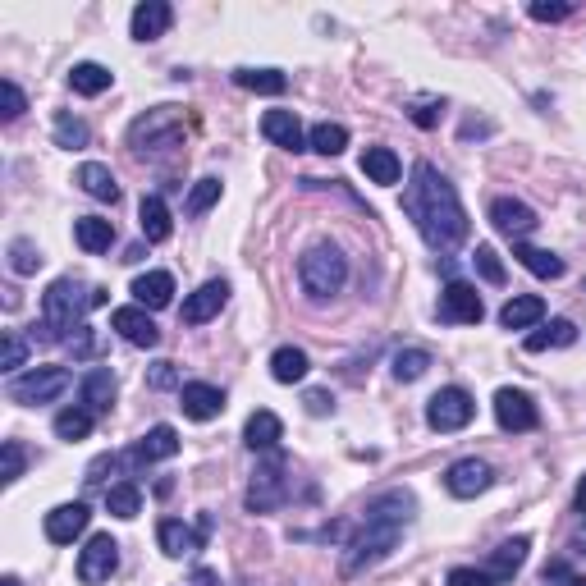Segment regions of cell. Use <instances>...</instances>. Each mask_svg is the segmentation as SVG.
I'll return each instance as SVG.
<instances>
[{
    "label": "cell",
    "mask_w": 586,
    "mask_h": 586,
    "mask_svg": "<svg viewBox=\"0 0 586 586\" xmlns=\"http://www.w3.org/2000/svg\"><path fill=\"white\" fill-rule=\"evenodd\" d=\"M138 225H142V239L147 243H165L174 234V220H170V207L161 197H142L138 207Z\"/></svg>",
    "instance_id": "cell-29"
},
{
    "label": "cell",
    "mask_w": 586,
    "mask_h": 586,
    "mask_svg": "<svg viewBox=\"0 0 586 586\" xmlns=\"http://www.w3.org/2000/svg\"><path fill=\"white\" fill-rule=\"evenodd\" d=\"M513 257H518V266L532 271L536 280H559V275H564V261L545 248H532V243H513Z\"/></svg>",
    "instance_id": "cell-31"
},
{
    "label": "cell",
    "mask_w": 586,
    "mask_h": 586,
    "mask_svg": "<svg viewBox=\"0 0 586 586\" xmlns=\"http://www.w3.org/2000/svg\"><path fill=\"white\" fill-rule=\"evenodd\" d=\"M55 142H60L65 152H83L87 142H92V129H87L83 120H74L69 110H60V115H55Z\"/></svg>",
    "instance_id": "cell-39"
},
{
    "label": "cell",
    "mask_w": 586,
    "mask_h": 586,
    "mask_svg": "<svg viewBox=\"0 0 586 586\" xmlns=\"http://www.w3.org/2000/svg\"><path fill=\"white\" fill-rule=\"evenodd\" d=\"M179 110L174 106H161V110H147V115H138L129 129V142H133V152L142 156H156L165 152V147H174L179 142Z\"/></svg>",
    "instance_id": "cell-5"
},
{
    "label": "cell",
    "mask_w": 586,
    "mask_h": 586,
    "mask_svg": "<svg viewBox=\"0 0 586 586\" xmlns=\"http://www.w3.org/2000/svg\"><path fill=\"white\" fill-rule=\"evenodd\" d=\"M225 298H229V284L225 280H207L197 293H188L184 298V326H207L211 316H220V307H225Z\"/></svg>",
    "instance_id": "cell-16"
},
{
    "label": "cell",
    "mask_w": 586,
    "mask_h": 586,
    "mask_svg": "<svg viewBox=\"0 0 586 586\" xmlns=\"http://www.w3.org/2000/svg\"><path fill=\"white\" fill-rule=\"evenodd\" d=\"M261 133H266L275 147H284V152H303L307 147V133L293 110H266V115H261Z\"/></svg>",
    "instance_id": "cell-18"
},
{
    "label": "cell",
    "mask_w": 586,
    "mask_h": 586,
    "mask_svg": "<svg viewBox=\"0 0 586 586\" xmlns=\"http://www.w3.org/2000/svg\"><path fill=\"white\" fill-rule=\"evenodd\" d=\"M495 422H500L504 431L522 435V431H536L541 413H536L532 394H522V390H500V394H495Z\"/></svg>",
    "instance_id": "cell-14"
},
{
    "label": "cell",
    "mask_w": 586,
    "mask_h": 586,
    "mask_svg": "<svg viewBox=\"0 0 586 586\" xmlns=\"http://www.w3.org/2000/svg\"><path fill=\"white\" fill-rule=\"evenodd\" d=\"M403 527H394V522H367L362 527V536H353L348 541V554H344V573H362V568L380 564V559H390L394 545H399Z\"/></svg>",
    "instance_id": "cell-4"
},
{
    "label": "cell",
    "mask_w": 586,
    "mask_h": 586,
    "mask_svg": "<svg viewBox=\"0 0 586 586\" xmlns=\"http://www.w3.org/2000/svg\"><path fill=\"white\" fill-rule=\"evenodd\" d=\"M527 550H532V541H527V536H513V541L495 545V550H490V564H486V573L495 577V582H504V577H513L522 564H527Z\"/></svg>",
    "instance_id": "cell-28"
},
{
    "label": "cell",
    "mask_w": 586,
    "mask_h": 586,
    "mask_svg": "<svg viewBox=\"0 0 586 586\" xmlns=\"http://www.w3.org/2000/svg\"><path fill=\"white\" fill-rule=\"evenodd\" d=\"M307 147H312V152H321V156H339L348 147V129L344 124H316L312 133H307Z\"/></svg>",
    "instance_id": "cell-40"
},
{
    "label": "cell",
    "mask_w": 586,
    "mask_h": 586,
    "mask_svg": "<svg viewBox=\"0 0 586 586\" xmlns=\"http://www.w3.org/2000/svg\"><path fill=\"white\" fill-rule=\"evenodd\" d=\"M568 586H586V577H573V582H568Z\"/></svg>",
    "instance_id": "cell-57"
},
{
    "label": "cell",
    "mask_w": 586,
    "mask_h": 586,
    "mask_svg": "<svg viewBox=\"0 0 586 586\" xmlns=\"http://www.w3.org/2000/svg\"><path fill=\"white\" fill-rule=\"evenodd\" d=\"M92 422H97V417L87 413V408H65V413L55 417V435L74 445V440H87V435H92Z\"/></svg>",
    "instance_id": "cell-41"
},
{
    "label": "cell",
    "mask_w": 586,
    "mask_h": 586,
    "mask_svg": "<svg viewBox=\"0 0 586 586\" xmlns=\"http://www.w3.org/2000/svg\"><path fill=\"white\" fill-rule=\"evenodd\" d=\"M472 417H477V403H472V394H467L463 385H445V390L431 394V403H426V422L440 435L463 431Z\"/></svg>",
    "instance_id": "cell-7"
},
{
    "label": "cell",
    "mask_w": 586,
    "mask_h": 586,
    "mask_svg": "<svg viewBox=\"0 0 586 586\" xmlns=\"http://www.w3.org/2000/svg\"><path fill=\"white\" fill-rule=\"evenodd\" d=\"M435 120H440V101H417V106H413V124L431 129Z\"/></svg>",
    "instance_id": "cell-53"
},
{
    "label": "cell",
    "mask_w": 586,
    "mask_h": 586,
    "mask_svg": "<svg viewBox=\"0 0 586 586\" xmlns=\"http://www.w3.org/2000/svg\"><path fill=\"white\" fill-rule=\"evenodd\" d=\"M0 586H23V582H19V577H5V582H0Z\"/></svg>",
    "instance_id": "cell-56"
},
{
    "label": "cell",
    "mask_w": 586,
    "mask_h": 586,
    "mask_svg": "<svg viewBox=\"0 0 586 586\" xmlns=\"http://www.w3.org/2000/svg\"><path fill=\"white\" fill-rule=\"evenodd\" d=\"M307 371H312V362H307L303 348L284 344V348H275V353H271V376L280 380V385H293V380H303Z\"/></svg>",
    "instance_id": "cell-34"
},
{
    "label": "cell",
    "mask_w": 586,
    "mask_h": 586,
    "mask_svg": "<svg viewBox=\"0 0 586 586\" xmlns=\"http://www.w3.org/2000/svg\"><path fill=\"white\" fill-rule=\"evenodd\" d=\"M449 586H495V577L477 573V568H454V573H449Z\"/></svg>",
    "instance_id": "cell-52"
},
{
    "label": "cell",
    "mask_w": 586,
    "mask_h": 586,
    "mask_svg": "<svg viewBox=\"0 0 586 586\" xmlns=\"http://www.w3.org/2000/svg\"><path fill=\"white\" fill-rule=\"evenodd\" d=\"M110 330H120V339H129L133 348H156L161 344V330H156V321H152V312L147 307H115L110 312Z\"/></svg>",
    "instance_id": "cell-13"
},
{
    "label": "cell",
    "mask_w": 586,
    "mask_h": 586,
    "mask_svg": "<svg viewBox=\"0 0 586 586\" xmlns=\"http://www.w3.org/2000/svg\"><path fill=\"white\" fill-rule=\"evenodd\" d=\"M179 408L193 422H211V417L225 413V394L216 385H207V380H193V385H179Z\"/></svg>",
    "instance_id": "cell-17"
},
{
    "label": "cell",
    "mask_w": 586,
    "mask_h": 586,
    "mask_svg": "<svg viewBox=\"0 0 586 586\" xmlns=\"http://www.w3.org/2000/svg\"><path fill=\"white\" fill-rule=\"evenodd\" d=\"M303 403H307V413H312V417L335 413V394H330V390H307Z\"/></svg>",
    "instance_id": "cell-50"
},
{
    "label": "cell",
    "mask_w": 586,
    "mask_h": 586,
    "mask_svg": "<svg viewBox=\"0 0 586 586\" xmlns=\"http://www.w3.org/2000/svg\"><path fill=\"white\" fill-rule=\"evenodd\" d=\"M115 568H120V545H115V536L110 532L92 536V541L78 550V582H87V586L110 582Z\"/></svg>",
    "instance_id": "cell-9"
},
{
    "label": "cell",
    "mask_w": 586,
    "mask_h": 586,
    "mask_svg": "<svg viewBox=\"0 0 586 586\" xmlns=\"http://www.w3.org/2000/svg\"><path fill=\"white\" fill-rule=\"evenodd\" d=\"M284 440V422L271 413V408H261V413L248 417V426H243V445L257 454V449H275Z\"/></svg>",
    "instance_id": "cell-27"
},
{
    "label": "cell",
    "mask_w": 586,
    "mask_h": 586,
    "mask_svg": "<svg viewBox=\"0 0 586 586\" xmlns=\"http://www.w3.org/2000/svg\"><path fill=\"white\" fill-rule=\"evenodd\" d=\"M147 385H152V390H174V385H179L174 362H152V367H147Z\"/></svg>",
    "instance_id": "cell-49"
},
{
    "label": "cell",
    "mask_w": 586,
    "mask_h": 586,
    "mask_svg": "<svg viewBox=\"0 0 586 586\" xmlns=\"http://www.w3.org/2000/svg\"><path fill=\"white\" fill-rule=\"evenodd\" d=\"M37 266H42V248H37L33 239H14L10 243V271L14 275H37Z\"/></svg>",
    "instance_id": "cell-43"
},
{
    "label": "cell",
    "mask_w": 586,
    "mask_h": 586,
    "mask_svg": "<svg viewBox=\"0 0 586 586\" xmlns=\"http://www.w3.org/2000/svg\"><path fill=\"white\" fill-rule=\"evenodd\" d=\"M417 513V500L408 490H385L367 504V522H394V527H408Z\"/></svg>",
    "instance_id": "cell-20"
},
{
    "label": "cell",
    "mask_w": 586,
    "mask_h": 586,
    "mask_svg": "<svg viewBox=\"0 0 586 586\" xmlns=\"http://www.w3.org/2000/svg\"><path fill=\"white\" fill-rule=\"evenodd\" d=\"M445 486L454 500H477V495H486L495 486V467L481 463V458H458L445 472Z\"/></svg>",
    "instance_id": "cell-11"
},
{
    "label": "cell",
    "mask_w": 586,
    "mask_h": 586,
    "mask_svg": "<svg viewBox=\"0 0 586 586\" xmlns=\"http://www.w3.org/2000/svg\"><path fill=\"white\" fill-rule=\"evenodd\" d=\"M234 83L248 87V92H261V97H280L289 87V78L280 69H234Z\"/></svg>",
    "instance_id": "cell-37"
},
{
    "label": "cell",
    "mask_w": 586,
    "mask_h": 586,
    "mask_svg": "<svg viewBox=\"0 0 586 586\" xmlns=\"http://www.w3.org/2000/svg\"><path fill=\"white\" fill-rule=\"evenodd\" d=\"M298 280H303L307 298L326 303L348 284V257L335 248V243H312V248L298 257Z\"/></svg>",
    "instance_id": "cell-3"
},
{
    "label": "cell",
    "mask_w": 586,
    "mask_h": 586,
    "mask_svg": "<svg viewBox=\"0 0 586 586\" xmlns=\"http://www.w3.org/2000/svg\"><path fill=\"white\" fill-rule=\"evenodd\" d=\"M362 174H367L371 184H399V174H403V165H399V156L390 152V147H367L362 152Z\"/></svg>",
    "instance_id": "cell-32"
},
{
    "label": "cell",
    "mask_w": 586,
    "mask_h": 586,
    "mask_svg": "<svg viewBox=\"0 0 586 586\" xmlns=\"http://www.w3.org/2000/svg\"><path fill=\"white\" fill-rule=\"evenodd\" d=\"M23 110H28V101H23L19 83H10V78H5V83H0V120L14 124V120L23 115Z\"/></svg>",
    "instance_id": "cell-47"
},
{
    "label": "cell",
    "mask_w": 586,
    "mask_h": 586,
    "mask_svg": "<svg viewBox=\"0 0 586 586\" xmlns=\"http://www.w3.org/2000/svg\"><path fill=\"white\" fill-rule=\"evenodd\" d=\"M106 513H110V518H120V522L138 518V513H142V490L133 486V481L106 486Z\"/></svg>",
    "instance_id": "cell-35"
},
{
    "label": "cell",
    "mask_w": 586,
    "mask_h": 586,
    "mask_svg": "<svg viewBox=\"0 0 586 586\" xmlns=\"http://www.w3.org/2000/svg\"><path fill=\"white\" fill-rule=\"evenodd\" d=\"M403 211H408V220L422 229V239L431 243L435 252H449V248H458V243H467V229H472L467 225V211H463V202H458L454 184H449L431 161L413 165V184L403 193Z\"/></svg>",
    "instance_id": "cell-1"
},
{
    "label": "cell",
    "mask_w": 586,
    "mask_h": 586,
    "mask_svg": "<svg viewBox=\"0 0 586 586\" xmlns=\"http://www.w3.org/2000/svg\"><path fill=\"white\" fill-rule=\"evenodd\" d=\"M110 467H115V458H110V454H101L97 463L87 467V486H101V481H106V472H110Z\"/></svg>",
    "instance_id": "cell-54"
},
{
    "label": "cell",
    "mask_w": 586,
    "mask_h": 586,
    "mask_svg": "<svg viewBox=\"0 0 586 586\" xmlns=\"http://www.w3.org/2000/svg\"><path fill=\"white\" fill-rule=\"evenodd\" d=\"M28 367V339L19 330H5V348H0V371H19Z\"/></svg>",
    "instance_id": "cell-45"
},
{
    "label": "cell",
    "mask_w": 586,
    "mask_h": 586,
    "mask_svg": "<svg viewBox=\"0 0 586 586\" xmlns=\"http://www.w3.org/2000/svg\"><path fill=\"white\" fill-rule=\"evenodd\" d=\"M110 83H115V74L106 65H97V60H83V65L69 69V87H74L78 97H101Z\"/></svg>",
    "instance_id": "cell-33"
},
{
    "label": "cell",
    "mask_w": 586,
    "mask_h": 586,
    "mask_svg": "<svg viewBox=\"0 0 586 586\" xmlns=\"http://www.w3.org/2000/svg\"><path fill=\"white\" fill-rule=\"evenodd\" d=\"M207 527H211L207 518L197 522V527H188V522H179V518H165V522H161V532H156V536H161V550L170 554V559H184V554H193L197 545H202Z\"/></svg>",
    "instance_id": "cell-19"
},
{
    "label": "cell",
    "mask_w": 586,
    "mask_h": 586,
    "mask_svg": "<svg viewBox=\"0 0 586 586\" xmlns=\"http://www.w3.org/2000/svg\"><path fill=\"white\" fill-rule=\"evenodd\" d=\"M472 261H477V275L486 284H504L509 275H504V261H500V252L490 248V243H477V252H472Z\"/></svg>",
    "instance_id": "cell-44"
},
{
    "label": "cell",
    "mask_w": 586,
    "mask_h": 586,
    "mask_svg": "<svg viewBox=\"0 0 586 586\" xmlns=\"http://www.w3.org/2000/svg\"><path fill=\"white\" fill-rule=\"evenodd\" d=\"M133 303L138 307H147V312H161V307H170V298H174V275L170 271H147V275H138L133 280Z\"/></svg>",
    "instance_id": "cell-21"
},
{
    "label": "cell",
    "mask_w": 586,
    "mask_h": 586,
    "mask_svg": "<svg viewBox=\"0 0 586 586\" xmlns=\"http://www.w3.org/2000/svg\"><path fill=\"white\" fill-rule=\"evenodd\" d=\"M69 390V371L65 367H33L28 376L10 380V399L23 403V408H42V403H55Z\"/></svg>",
    "instance_id": "cell-6"
},
{
    "label": "cell",
    "mask_w": 586,
    "mask_h": 586,
    "mask_svg": "<svg viewBox=\"0 0 586 586\" xmlns=\"http://www.w3.org/2000/svg\"><path fill=\"white\" fill-rule=\"evenodd\" d=\"M541 316H545V298L518 293V298H509V303L500 307V326L504 330H532V326H541Z\"/></svg>",
    "instance_id": "cell-24"
},
{
    "label": "cell",
    "mask_w": 586,
    "mask_h": 586,
    "mask_svg": "<svg viewBox=\"0 0 586 586\" xmlns=\"http://www.w3.org/2000/svg\"><path fill=\"white\" fill-rule=\"evenodd\" d=\"M390 371H394V380H403V385H413V380H422L426 371H431V353L426 348H399L390 358Z\"/></svg>",
    "instance_id": "cell-36"
},
{
    "label": "cell",
    "mask_w": 586,
    "mask_h": 586,
    "mask_svg": "<svg viewBox=\"0 0 586 586\" xmlns=\"http://www.w3.org/2000/svg\"><path fill=\"white\" fill-rule=\"evenodd\" d=\"M74 243L83 252H110V243H115V225L110 220H101V216H78L74 220Z\"/></svg>",
    "instance_id": "cell-30"
},
{
    "label": "cell",
    "mask_w": 586,
    "mask_h": 586,
    "mask_svg": "<svg viewBox=\"0 0 586 586\" xmlns=\"http://www.w3.org/2000/svg\"><path fill=\"white\" fill-rule=\"evenodd\" d=\"M481 316H486L481 293L463 280H449L445 293H440V321H449V326H477Z\"/></svg>",
    "instance_id": "cell-10"
},
{
    "label": "cell",
    "mask_w": 586,
    "mask_h": 586,
    "mask_svg": "<svg viewBox=\"0 0 586 586\" xmlns=\"http://www.w3.org/2000/svg\"><path fill=\"white\" fill-rule=\"evenodd\" d=\"M69 348H74V358H92V353H97V339H92V326H78L74 335L65 339Z\"/></svg>",
    "instance_id": "cell-51"
},
{
    "label": "cell",
    "mask_w": 586,
    "mask_h": 586,
    "mask_svg": "<svg viewBox=\"0 0 586 586\" xmlns=\"http://www.w3.org/2000/svg\"><path fill=\"white\" fill-rule=\"evenodd\" d=\"M289 500V481H284V458H266V463L252 472L248 486V513H271Z\"/></svg>",
    "instance_id": "cell-8"
},
{
    "label": "cell",
    "mask_w": 586,
    "mask_h": 586,
    "mask_svg": "<svg viewBox=\"0 0 586 586\" xmlns=\"http://www.w3.org/2000/svg\"><path fill=\"white\" fill-rule=\"evenodd\" d=\"M174 23V10L165 5V0H142L138 10H133L129 28L138 42H156V37H165V28Z\"/></svg>",
    "instance_id": "cell-22"
},
{
    "label": "cell",
    "mask_w": 586,
    "mask_h": 586,
    "mask_svg": "<svg viewBox=\"0 0 586 586\" xmlns=\"http://www.w3.org/2000/svg\"><path fill=\"white\" fill-rule=\"evenodd\" d=\"M74 184L83 188L87 197H97V202H120V184H115V174H110V165H101V161L78 165Z\"/></svg>",
    "instance_id": "cell-25"
},
{
    "label": "cell",
    "mask_w": 586,
    "mask_h": 586,
    "mask_svg": "<svg viewBox=\"0 0 586 586\" xmlns=\"http://www.w3.org/2000/svg\"><path fill=\"white\" fill-rule=\"evenodd\" d=\"M0 454H5V467H0V481H5V486H14V481L23 477V467H28V454H23V445H19V440H5V449H0Z\"/></svg>",
    "instance_id": "cell-46"
},
{
    "label": "cell",
    "mask_w": 586,
    "mask_h": 586,
    "mask_svg": "<svg viewBox=\"0 0 586 586\" xmlns=\"http://www.w3.org/2000/svg\"><path fill=\"white\" fill-rule=\"evenodd\" d=\"M568 344H577V326H573V321H550L545 330L527 335V353H545V348H568Z\"/></svg>",
    "instance_id": "cell-38"
},
{
    "label": "cell",
    "mask_w": 586,
    "mask_h": 586,
    "mask_svg": "<svg viewBox=\"0 0 586 586\" xmlns=\"http://www.w3.org/2000/svg\"><path fill=\"white\" fill-rule=\"evenodd\" d=\"M87 522H92V509H87L83 500L60 504V509L46 513V541H55V545H74L78 536L87 532Z\"/></svg>",
    "instance_id": "cell-15"
},
{
    "label": "cell",
    "mask_w": 586,
    "mask_h": 586,
    "mask_svg": "<svg viewBox=\"0 0 586 586\" xmlns=\"http://www.w3.org/2000/svg\"><path fill=\"white\" fill-rule=\"evenodd\" d=\"M532 14L536 23H559V19H568V14H573V5H568V0H532Z\"/></svg>",
    "instance_id": "cell-48"
},
{
    "label": "cell",
    "mask_w": 586,
    "mask_h": 586,
    "mask_svg": "<svg viewBox=\"0 0 586 586\" xmlns=\"http://www.w3.org/2000/svg\"><path fill=\"white\" fill-rule=\"evenodd\" d=\"M92 307V289L74 280V275H60L51 289L42 293V339L55 344V339H65V330H78L83 326V312Z\"/></svg>",
    "instance_id": "cell-2"
},
{
    "label": "cell",
    "mask_w": 586,
    "mask_h": 586,
    "mask_svg": "<svg viewBox=\"0 0 586 586\" xmlns=\"http://www.w3.org/2000/svg\"><path fill=\"white\" fill-rule=\"evenodd\" d=\"M115 390H120V385H115V376H110L106 367H97V371H87V376H83L78 399H83V408L92 417H101V413H110V408H115Z\"/></svg>",
    "instance_id": "cell-23"
},
{
    "label": "cell",
    "mask_w": 586,
    "mask_h": 586,
    "mask_svg": "<svg viewBox=\"0 0 586 586\" xmlns=\"http://www.w3.org/2000/svg\"><path fill=\"white\" fill-rule=\"evenodd\" d=\"M174 454H179V431L174 426H152L133 449V463H165Z\"/></svg>",
    "instance_id": "cell-26"
},
{
    "label": "cell",
    "mask_w": 586,
    "mask_h": 586,
    "mask_svg": "<svg viewBox=\"0 0 586 586\" xmlns=\"http://www.w3.org/2000/svg\"><path fill=\"white\" fill-rule=\"evenodd\" d=\"M220 188H225V184H220L216 174H207V179H197V184H193V193H188V202H184V211H188V216H207V211L220 202Z\"/></svg>",
    "instance_id": "cell-42"
},
{
    "label": "cell",
    "mask_w": 586,
    "mask_h": 586,
    "mask_svg": "<svg viewBox=\"0 0 586 586\" xmlns=\"http://www.w3.org/2000/svg\"><path fill=\"white\" fill-rule=\"evenodd\" d=\"M573 504H577V513H586V477L577 481V495H573Z\"/></svg>",
    "instance_id": "cell-55"
},
{
    "label": "cell",
    "mask_w": 586,
    "mask_h": 586,
    "mask_svg": "<svg viewBox=\"0 0 586 586\" xmlns=\"http://www.w3.org/2000/svg\"><path fill=\"white\" fill-rule=\"evenodd\" d=\"M490 225L500 229L504 239L527 243V234H532L541 220H536V211L527 207V202H518V197H495V202H490Z\"/></svg>",
    "instance_id": "cell-12"
}]
</instances>
